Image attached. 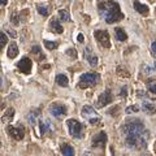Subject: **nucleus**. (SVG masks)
I'll use <instances>...</instances> for the list:
<instances>
[{
	"label": "nucleus",
	"instance_id": "f257e3e1",
	"mask_svg": "<svg viewBox=\"0 0 156 156\" xmlns=\"http://www.w3.org/2000/svg\"><path fill=\"white\" fill-rule=\"evenodd\" d=\"M121 130L125 134V143L128 147L134 150H143L147 147L150 133L139 119H130L126 121Z\"/></svg>",
	"mask_w": 156,
	"mask_h": 156
},
{
	"label": "nucleus",
	"instance_id": "f03ea898",
	"mask_svg": "<svg viewBox=\"0 0 156 156\" xmlns=\"http://www.w3.org/2000/svg\"><path fill=\"white\" fill-rule=\"evenodd\" d=\"M98 11L100 17L107 23H115L124 18V14L120 11L119 3L115 0H99L98 2Z\"/></svg>",
	"mask_w": 156,
	"mask_h": 156
},
{
	"label": "nucleus",
	"instance_id": "7ed1b4c3",
	"mask_svg": "<svg viewBox=\"0 0 156 156\" xmlns=\"http://www.w3.org/2000/svg\"><path fill=\"white\" fill-rule=\"evenodd\" d=\"M100 76L95 72L85 73L80 77V82H78V89H89V87H94L99 83Z\"/></svg>",
	"mask_w": 156,
	"mask_h": 156
},
{
	"label": "nucleus",
	"instance_id": "20e7f679",
	"mask_svg": "<svg viewBox=\"0 0 156 156\" xmlns=\"http://www.w3.org/2000/svg\"><path fill=\"white\" fill-rule=\"evenodd\" d=\"M66 126H68V130H69V134L73 136V138H77L80 139L83 136V131H82V124L78 122L77 120L74 119H69L66 121Z\"/></svg>",
	"mask_w": 156,
	"mask_h": 156
},
{
	"label": "nucleus",
	"instance_id": "39448f33",
	"mask_svg": "<svg viewBox=\"0 0 156 156\" xmlns=\"http://www.w3.org/2000/svg\"><path fill=\"white\" fill-rule=\"evenodd\" d=\"M82 117L89 121V124L91 125H96L100 122V116L96 113V111L92 108L90 105H83V108H82Z\"/></svg>",
	"mask_w": 156,
	"mask_h": 156
},
{
	"label": "nucleus",
	"instance_id": "423d86ee",
	"mask_svg": "<svg viewBox=\"0 0 156 156\" xmlns=\"http://www.w3.org/2000/svg\"><path fill=\"white\" fill-rule=\"evenodd\" d=\"M94 35L96 38V41L100 43L104 48H109L111 47V41H109V34L105 30H96L94 33Z\"/></svg>",
	"mask_w": 156,
	"mask_h": 156
},
{
	"label": "nucleus",
	"instance_id": "0eeeda50",
	"mask_svg": "<svg viewBox=\"0 0 156 156\" xmlns=\"http://www.w3.org/2000/svg\"><path fill=\"white\" fill-rule=\"evenodd\" d=\"M112 101V94L109 90H105L104 92H101V94L99 95V98H98L96 103H95V107L96 108H103V107L108 105L109 103Z\"/></svg>",
	"mask_w": 156,
	"mask_h": 156
},
{
	"label": "nucleus",
	"instance_id": "6e6552de",
	"mask_svg": "<svg viewBox=\"0 0 156 156\" xmlns=\"http://www.w3.org/2000/svg\"><path fill=\"white\" fill-rule=\"evenodd\" d=\"M8 134L16 140H21V139H23V136H25V129H23L22 125L8 126Z\"/></svg>",
	"mask_w": 156,
	"mask_h": 156
},
{
	"label": "nucleus",
	"instance_id": "1a4fd4ad",
	"mask_svg": "<svg viewBox=\"0 0 156 156\" xmlns=\"http://www.w3.org/2000/svg\"><path fill=\"white\" fill-rule=\"evenodd\" d=\"M17 68H18L20 72L23 73V74H29V73L31 72L33 62H31V60L29 57H23L17 62Z\"/></svg>",
	"mask_w": 156,
	"mask_h": 156
},
{
	"label": "nucleus",
	"instance_id": "9d476101",
	"mask_svg": "<svg viewBox=\"0 0 156 156\" xmlns=\"http://www.w3.org/2000/svg\"><path fill=\"white\" fill-rule=\"evenodd\" d=\"M107 135L104 131H100L99 134H96L94 138H92V147L95 148H104L107 144Z\"/></svg>",
	"mask_w": 156,
	"mask_h": 156
},
{
	"label": "nucleus",
	"instance_id": "9b49d317",
	"mask_svg": "<svg viewBox=\"0 0 156 156\" xmlns=\"http://www.w3.org/2000/svg\"><path fill=\"white\" fill-rule=\"evenodd\" d=\"M50 113L53 116V117H56V119H60V117L62 116H65L66 115V107L65 105H62V104H52L50 107Z\"/></svg>",
	"mask_w": 156,
	"mask_h": 156
},
{
	"label": "nucleus",
	"instance_id": "f8f14e48",
	"mask_svg": "<svg viewBox=\"0 0 156 156\" xmlns=\"http://www.w3.org/2000/svg\"><path fill=\"white\" fill-rule=\"evenodd\" d=\"M39 130H41V135H51L53 133V126L48 120H41L39 121Z\"/></svg>",
	"mask_w": 156,
	"mask_h": 156
},
{
	"label": "nucleus",
	"instance_id": "ddd939ff",
	"mask_svg": "<svg viewBox=\"0 0 156 156\" xmlns=\"http://www.w3.org/2000/svg\"><path fill=\"white\" fill-rule=\"evenodd\" d=\"M85 57H86V60L89 61V64L91 66H96L98 65V56L95 55L94 52H92V50L90 47L85 48Z\"/></svg>",
	"mask_w": 156,
	"mask_h": 156
},
{
	"label": "nucleus",
	"instance_id": "4468645a",
	"mask_svg": "<svg viewBox=\"0 0 156 156\" xmlns=\"http://www.w3.org/2000/svg\"><path fill=\"white\" fill-rule=\"evenodd\" d=\"M50 29H51V31L55 33V34H61L62 31H64V29H62L61 23L57 21V18H52V20H51V22H50Z\"/></svg>",
	"mask_w": 156,
	"mask_h": 156
},
{
	"label": "nucleus",
	"instance_id": "2eb2a0df",
	"mask_svg": "<svg viewBox=\"0 0 156 156\" xmlns=\"http://www.w3.org/2000/svg\"><path fill=\"white\" fill-rule=\"evenodd\" d=\"M39 115H41V111L39 109H33V111H30L27 113V120H29V124L30 125H35V122H37V119L39 117Z\"/></svg>",
	"mask_w": 156,
	"mask_h": 156
},
{
	"label": "nucleus",
	"instance_id": "dca6fc26",
	"mask_svg": "<svg viewBox=\"0 0 156 156\" xmlns=\"http://www.w3.org/2000/svg\"><path fill=\"white\" fill-rule=\"evenodd\" d=\"M142 111L147 115H155L156 113V107L154 104L148 103V101H143L142 103Z\"/></svg>",
	"mask_w": 156,
	"mask_h": 156
},
{
	"label": "nucleus",
	"instance_id": "f3484780",
	"mask_svg": "<svg viewBox=\"0 0 156 156\" xmlns=\"http://www.w3.org/2000/svg\"><path fill=\"white\" fill-rule=\"evenodd\" d=\"M134 8H135V11L138 12V13H140V14H147L148 11H150L147 5H144V4L139 3L138 0H134Z\"/></svg>",
	"mask_w": 156,
	"mask_h": 156
},
{
	"label": "nucleus",
	"instance_id": "a211bd4d",
	"mask_svg": "<svg viewBox=\"0 0 156 156\" xmlns=\"http://www.w3.org/2000/svg\"><path fill=\"white\" fill-rule=\"evenodd\" d=\"M147 90H148V96L151 99H156V82L155 81L147 82Z\"/></svg>",
	"mask_w": 156,
	"mask_h": 156
},
{
	"label": "nucleus",
	"instance_id": "6ab92c4d",
	"mask_svg": "<svg viewBox=\"0 0 156 156\" xmlns=\"http://www.w3.org/2000/svg\"><path fill=\"white\" fill-rule=\"evenodd\" d=\"M7 55L9 58H14L17 55H18V47L16 43H11L8 47V51H7Z\"/></svg>",
	"mask_w": 156,
	"mask_h": 156
},
{
	"label": "nucleus",
	"instance_id": "aec40b11",
	"mask_svg": "<svg viewBox=\"0 0 156 156\" xmlns=\"http://www.w3.org/2000/svg\"><path fill=\"white\" fill-rule=\"evenodd\" d=\"M115 34H116L117 41H120V42H125L126 39H128V34H126L124 29H121V27H116Z\"/></svg>",
	"mask_w": 156,
	"mask_h": 156
},
{
	"label": "nucleus",
	"instance_id": "412c9836",
	"mask_svg": "<svg viewBox=\"0 0 156 156\" xmlns=\"http://www.w3.org/2000/svg\"><path fill=\"white\" fill-rule=\"evenodd\" d=\"M61 154L62 156H74V148L70 144L64 143L61 146Z\"/></svg>",
	"mask_w": 156,
	"mask_h": 156
},
{
	"label": "nucleus",
	"instance_id": "4be33fe9",
	"mask_svg": "<svg viewBox=\"0 0 156 156\" xmlns=\"http://www.w3.org/2000/svg\"><path fill=\"white\" fill-rule=\"evenodd\" d=\"M56 82H57V85L61 87H68V85H69V80H68V77L65 74H57Z\"/></svg>",
	"mask_w": 156,
	"mask_h": 156
},
{
	"label": "nucleus",
	"instance_id": "5701e85b",
	"mask_svg": "<svg viewBox=\"0 0 156 156\" xmlns=\"http://www.w3.org/2000/svg\"><path fill=\"white\" fill-rule=\"evenodd\" d=\"M13 115H14V109L9 108L7 111V113L3 116V122H9V121H12L13 120Z\"/></svg>",
	"mask_w": 156,
	"mask_h": 156
},
{
	"label": "nucleus",
	"instance_id": "b1692460",
	"mask_svg": "<svg viewBox=\"0 0 156 156\" xmlns=\"http://www.w3.org/2000/svg\"><path fill=\"white\" fill-rule=\"evenodd\" d=\"M58 16H60V20H61V21H65V22H68V21H69V20H70L69 12L65 11V9H60V11H58Z\"/></svg>",
	"mask_w": 156,
	"mask_h": 156
},
{
	"label": "nucleus",
	"instance_id": "393cba45",
	"mask_svg": "<svg viewBox=\"0 0 156 156\" xmlns=\"http://www.w3.org/2000/svg\"><path fill=\"white\" fill-rule=\"evenodd\" d=\"M37 9H38V12L39 13H41L42 14V16H48V12H50V11H48V7L46 5V4H39V5L37 7Z\"/></svg>",
	"mask_w": 156,
	"mask_h": 156
},
{
	"label": "nucleus",
	"instance_id": "a878e982",
	"mask_svg": "<svg viewBox=\"0 0 156 156\" xmlns=\"http://www.w3.org/2000/svg\"><path fill=\"white\" fill-rule=\"evenodd\" d=\"M31 53H34V55H38L39 60H43V58H44V55H43V52L41 51V47H39V46H33Z\"/></svg>",
	"mask_w": 156,
	"mask_h": 156
},
{
	"label": "nucleus",
	"instance_id": "bb28decb",
	"mask_svg": "<svg viewBox=\"0 0 156 156\" xmlns=\"http://www.w3.org/2000/svg\"><path fill=\"white\" fill-rule=\"evenodd\" d=\"M117 74H120V76H122V77H125V78H128V77L130 76V73L126 70L125 66H119V68H117Z\"/></svg>",
	"mask_w": 156,
	"mask_h": 156
},
{
	"label": "nucleus",
	"instance_id": "cd10ccee",
	"mask_svg": "<svg viewBox=\"0 0 156 156\" xmlns=\"http://www.w3.org/2000/svg\"><path fill=\"white\" fill-rule=\"evenodd\" d=\"M7 42H8V35L3 31L2 34H0V46H2V48H3V47H5Z\"/></svg>",
	"mask_w": 156,
	"mask_h": 156
},
{
	"label": "nucleus",
	"instance_id": "c85d7f7f",
	"mask_svg": "<svg viewBox=\"0 0 156 156\" xmlns=\"http://www.w3.org/2000/svg\"><path fill=\"white\" fill-rule=\"evenodd\" d=\"M44 43V46L48 48V50H55V48H57V43L56 42H51V41H44L43 42Z\"/></svg>",
	"mask_w": 156,
	"mask_h": 156
},
{
	"label": "nucleus",
	"instance_id": "c756f323",
	"mask_svg": "<svg viewBox=\"0 0 156 156\" xmlns=\"http://www.w3.org/2000/svg\"><path fill=\"white\" fill-rule=\"evenodd\" d=\"M140 108L138 105H130V107H128V108H126V113H136V112H138Z\"/></svg>",
	"mask_w": 156,
	"mask_h": 156
},
{
	"label": "nucleus",
	"instance_id": "7c9ffc66",
	"mask_svg": "<svg viewBox=\"0 0 156 156\" xmlns=\"http://www.w3.org/2000/svg\"><path fill=\"white\" fill-rule=\"evenodd\" d=\"M11 21H12V23H13V25H18V22H20V20H18V13H16V12H14V13L12 14V17H11Z\"/></svg>",
	"mask_w": 156,
	"mask_h": 156
},
{
	"label": "nucleus",
	"instance_id": "2f4dec72",
	"mask_svg": "<svg viewBox=\"0 0 156 156\" xmlns=\"http://www.w3.org/2000/svg\"><path fill=\"white\" fill-rule=\"evenodd\" d=\"M66 55H68V56H70L72 58H76V57H77V52H76L74 48H70V50H68V51H66Z\"/></svg>",
	"mask_w": 156,
	"mask_h": 156
},
{
	"label": "nucleus",
	"instance_id": "473e14b6",
	"mask_svg": "<svg viewBox=\"0 0 156 156\" xmlns=\"http://www.w3.org/2000/svg\"><path fill=\"white\" fill-rule=\"evenodd\" d=\"M151 53H152L154 57H156V41H154L152 44H151Z\"/></svg>",
	"mask_w": 156,
	"mask_h": 156
},
{
	"label": "nucleus",
	"instance_id": "72a5a7b5",
	"mask_svg": "<svg viewBox=\"0 0 156 156\" xmlns=\"http://www.w3.org/2000/svg\"><path fill=\"white\" fill-rule=\"evenodd\" d=\"M126 94H128V87H126V86H124L122 89H121L120 96H121V98H126Z\"/></svg>",
	"mask_w": 156,
	"mask_h": 156
},
{
	"label": "nucleus",
	"instance_id": "f704fd0d",
	"mask_svg": "<svg viewBox=\"0 0 156 156\" xmlns=\"http://www.w3.org/2000/svg\"><path fill=\"white\" fill-rule=\"evenodd\" d=\"M156 69V68H154V69H150V66H144V73H146V74H150V73H152L154 70Z\"/></svg>",
	"mask_w": 156,
	"mask_h": 156
},
{
	"label": "nucleus",
	"instance_id": "c9c22d12",
	"mask_svg": "<svg viewBox=\"0 0 156 156\" xmlns=\"http://www.w3.org/2000/svg\"><path fill=\"white\" fill-rule=\"evenodd\" d=\"M77 41L80 42V43H83V41H85V39H83V34H78V37H77Z\"/></svg>",
	"mask_w": 156,
	"mask_h": 156
},
{
	"label": "nucleus",
	"instance_id": "e433bc0d",
	"mask_svg": "<svg viewBox=\"0 0 156 156\" xmlns=\"http://www.w3.org/2000/svg\"><path fill=\"white\" fill-rule=\"evenodd\" d=\"M0 3H2V5H7V3H8V0H0Z\"/></svg>",
	"mask_w": 156,
	"mask_h": 156
},
{
	"label": "nucleus",
	"instance_id": "4c0bfd02",
	"mask_svg": "<svg viewBox=\"0 0 156 156\" xmlns=\"http://www.w3.org/2000/svg\"><path fill=\"white\" fill-rule=\"evenodd\" d=\"M155 66H156V64H155Z\"/></svg>",
	"mask_w": 156,
	"mask_h": 156
}]
</instances>
